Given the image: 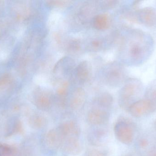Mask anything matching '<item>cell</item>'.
<instances>
[{
    "instance_id": "obj_1",
    "label": "cell",
    "mask_w": 156,
    "mask_h": 156,
    "mask_svg": "<svg viewBox=\"0 0 156 156\" xmlns=\"http://www.w3.org/2000/svg\"><path fill=\"white\" fill-rule=\"evenodd\" d=\"M131 34L128 56L133 65L139 66L146 61L152 55L154 40L149 34L139 29L133 30Z\"/></svg>"
},
{
    "instance_id": "obj_20",
    "label": "cell",
    "mask_w": 156,
    "mask_h": 156,
    "mask_svg": "<svg viewBox=\"0 0 156 156\" xmlns=\"http://www.w3.org/2000/svg\"><path fill=\"white\" fill-rule=\"evenodd\" d=\"M154 127L155 128V130H156V120L154 123Z\"/></svg>"
},
{
    "instance_id": "obj_2",
    "label": "cell",
    "mask_w": 156,
    "mask_h": 156,
    "mask_svg": "<svg viewBox=\"0 0 156 156\" xmlns=\"http://www.w3.org/2000/svg\"><path fill=\"white\" fill-rule=\"evenodd\" d=\"M143 84L137 79H129L121 90L120 103L123 108H129L136 102V99L141 95L143 91Z\"/></svg>"
},
{
    "instance_id": "obj_17",
    "label": "cell",
    "mask_w": 156,
    "mask_h": 156,
    "mask_svg": "<svg viewBox=\"0 0 156 156\" xmlns=\"http://www.w3.org/2000/svg\"><path fill=\"white\" fill-rule=\"evenodd\" d=\"M87 156H104L103 155L98 151L95 150H91L88 152Z\"/></svg>"
},
{
    "instance_id": "obj_9",
    "label": "cell",
    "mask_w": 156,
    "mask_h": 156,
    "mask_svg": "<svg viewBox=\"0 0 156 156\" xmlns=\"http://www.w3.org/2000/svg\"><path fill=\"white\" fill-rule=\"evenodd\" d=\"M63 143L64 150L66 153L69 154H77L81 150L80 144L77 137L64 138Z\"/></svg>"
},
{
    "instance_id": "obj_6",
    "label": "cell",
    "mask_w": 156,
    "mask_h": 156,
    "mask_svg": "<svg viewBox=\"0 0 156 156\" xmlns=\"http://www.w3.org/2000/svg\"><path fill=\"white\" fill-rule=\"evenodd\" d=\"M58 130L64 139L67 137H77L80 133V128L77 124L71 121L60 125Z\"/></svg>"
},
{
    "instance_id": "obj_7",
    "label": "cell",
    "mask_w": 156,
    "mask_h": 156,
    "mask_svg": "<svg viewBox=\"0 0 156 156\" xmlns=\"http://www.w3.org/2000/svg\"><path fill=\"white\" fill-rule=\"evenodd\" d=\"M109 115L107 112L100 110H93L88 114L90 123L93 125H101L107 122Z\"/></svg>"
},
{
    "instance_id": "obj_3",
    "label": "cell",
    "mask_w": 156,
    "mask_h": 156,
    "mask_svg": "<svg viewBox=\"0 0 156 156\" xmlns=\"http://www.w3.org/2000/svg\"><path fill=\"white\" fill-rule=\"evenodd\" d=\"M156 110V103L146 99L135 102L128 108L131 115L137 118L153 112Z\"/></svg>"
},
{
    "instance_id": "obj_16",
    "label": "cell",
    "mask_w": 156,
    "mask_h": 156,
    "mask_svg": "<svg viewBox=\"0 0 156 156\" xmlns=\"http://www.w3.org/2000/svg\"><path fill=\"white\" fill-rule=\"evenodd\" d=\"M149 144L148 140L145 138H142L138 141V146L140 148L144 149L147 147Z\"/></svg>"
},
{
    "instance_id": "obj_12",
    "label": "cell",
    "mask_w": 156,
    "mask_h": 156,
    "mask_svg": "<svg viewBox=\"0 0 156 156\" xmlns=\"http://www.w3.org/2000/svg\"><path fill=\"white\" fill-rule=\"evenodd\" d=\"M93 25L97 30H105L109 25V19L106 15H98L94 18Z\"/></svg>"
},
{
    "instance_id": "obj_21",
    "label": "cell",
    "mask_w": 156,
    "mask_h": 156,
    "mask_svg": "<svg viewBox=\"0 0 156 156\" xmlns=\"http://www.w3.org/2000/svg\"><path fill=\"white\" fill-rule=\"evenodd\" d=\"M133 156L130 155H127V156Z\"/></svg>"
},
{
    "instance_id": "obj_5",
    "label": "cell",
    "mask_w": 156,
    "mask_h": 156,
    "mask_svg": "<svg viewBox=\"0 0 156 156\" xmlns=\"http://www.w3.org/2000/svg\"><path fill=\"white\" fill-rule=\"evenodd\" d=\"M138 22L147 27L156 26V10L151 6L139 9L137 12Z\"/></svg>"
},
{
    "instance_id": "obj_8",
    "label": "cell",
    "mask_w": 156,
    "mask_h": 156,
    "mask_svg": "<svg viewBox=\"0 0 156 156\" xmlns=\"http://www.w3.org/2000/svg\"><path fill=\"white\" fill-rule=\"evenodd\" d=\"M64 141L58 130H52L49 131L45 137V143L47 147L51 149L58 148Z\"/></svg>"
},
{
    "instance_id": "obj_15",
    "label": "cell",
    "mask_w": 156,
    "mask_h": 156,
    "mask_svg": "<svg viewBox=\"0 0 156 156\" xmlns=\"http://www.w3.org/2000/svg\"><path fill=\"white\" fill-rule=\"evenodd\" d=\"M12 150L6 147H0V156H9L11 154Z\"/></svg>"
},
{
    "instance_id": "obj_10",
    "label": "cell",
    "mask_w": 156,
    "mask_h": 156,
    "mask_svg": "<svg viewBox=\"0 0 156 156\" xmlns=\"http://www.w3.org/2000/svg\"><path fill=\"white\" fill-rule=\"evenodd\" d=\"M84 100V94L81 90L76 91L70 99V106L74 110L79 109L83 104Z\"/></svg>"
},
{
    "instance_id": "obj_4",
    "label": "cell",
    "mask_w": 156,
    "mask_h": 156,
    "mask_svg": "<svg viewBox=\"0 0 156 156\" xmlns=\"http://www.w3.org/2000/svg\"><path fill=\"white\" fill-rule=\"evenodd\" d=\"M115 132L117 139L125 144H130L134 138V131L132 125L128 122L120 121L115 124Z\"/></svg>"
},
{
    "instance_id": "obj_13",
    "label": "cell",
    "mask_w": 156,
    "mask_h": 156,
    "mask_svg": "<svg viewBox=\"0 0 156 156\" xmlns=\"http://www.w3.org/2000/svg\"><path fill=\"white\" fill-rule=\"evenodd\" d=\"M52 100L51 95L47 92L40 96L37 100V105L41 110H48L51 107Z\"/></svg>"
},
{
    "instance_id": "obj_14",
    "label": "cell",
    "mask_w": 156,
    "mask_h": 156,
    "mask_svg": "<svg viewBox=\"0 0 156 156\" xmlns=\"http://www.w3.org/2000/svg\"><path fill=\"white\" fill-rule=\"evenodd\" d=\"M112 98L110 94H103L98 99V103L103 107H107L111 106L112 103Z\"/></svg>"
},
{
    "instance_id": "obj_19",
    "label": "cell",
    "mask_w": 156,
    "mask_h": 156,
    "mask_svg": "<svg viewBox=\"0 0 156 156\" xmlns=\"http://www.w3.org/2000/svg\"><path fill=\"white\" fill-rule=\"evenodd\" d=\"M92 44L94 47H98L100 45V43L98 40H94V41H93Z\"/></svg>"
},
{
    "instance_id": "obj_11",
    "label": "cell",
    "mask_w": 156,
    "mask_h": 156,
    "mask_svg": "<svg viewBox=\"0 0 156 156\" xmlns=\"http://www.w3.org/2000/svg\"><path fill=\"white\" fill-rule=\"evenodd\" d=\"M77 78L81 82H84L87 80L89 75V68L86 61L81 62L78 66L76 71Z\"/></svg>"
},
{
    "instance_id": "obj_18",
    "label": "cell",
    "mask_w": 156,
    "mask_h": 156,
    "mask_svg": "<svg viewBox=\"0 0 156 156\" xmlns=\"http://www.w3.org/2000/svg\"><path fill=\"white\" fill-rule=\"evenodd\" d=\"M148 156H156V145L152 147V149L149 151Z\"/></svg>"
}]
</instances>
